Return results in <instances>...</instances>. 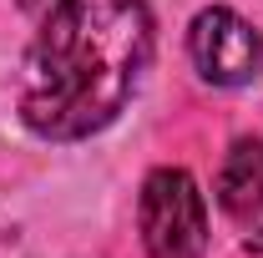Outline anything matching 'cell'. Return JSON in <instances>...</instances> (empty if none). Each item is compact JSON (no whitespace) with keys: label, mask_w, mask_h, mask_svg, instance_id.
<instances>
[{"label":"cell","mask_w":263,"mask_h":258,"mask_svg":"<svg viewBox=\"0 0 263 258\" xmlns=\"http://www.w3.org/2000/svg\"><path fill=\"white\" fill-rule=\"evenodd\" d=\"M152 61L142 0H61L26 51L21 117L46 142H81L127 112Z\"/></svg>","instance_id":"6da1fadb"},{"label":"cell","mask_w":263,"mask_h":258,"mask_svg":"<svg viewBox=\"0 0 263 258\" xmlns=\"http://www.w3.org/2000/svg\"><path fill=\"white\" fill-rule=\"evenodd\" d=\"M218 202H223V213L233 223L243 228L248 248H263V142L258 137L233 142V152L223 157Z\"/></svg>","instance_id":"277c9868"},{"label":"cell","mask_w":263,"mask_h":258,"mask_svg":"<svg viewBox=\"0 0 263 258\" xmlns=\"http://www.w3.org/2000/svg\"><path fill=\"white\" fill-rule=\"evenodd\" d=\"M137 223L152 258H202L208 248V202L182 167H157L142 182Z\"/></svg>","instance_id":"7a4b0ae2"},{"label":"cell","mask_w":263,"mask_h":258,"mask_svg":"<svg viewBox=\"0 0 263 258\" xmlns=\"http://www.w3.org/2000/svg\"><path fill=\"white\" fill-rule=\"evenodd\" d=\"M187 51H193L197 76L213 81V86H248L258 76V66H263L258 31L238 10H228V5H213V10H202L193 21Z\"/></svg>","instance_id":"3957f363"},{"label":"cell","mask_w":263,"mask_h":258,"mask_svg":"<svg viewBox=\"0 0 263 258\" xmlns=\"http://www.w3.org/2000/svg\"><path fill=\"white\" fill-rule=\"evenodd\" d=\"M21 5H35V0H21Z\"/></svg>","instance_id":"5b68a950"}]
</instances>
